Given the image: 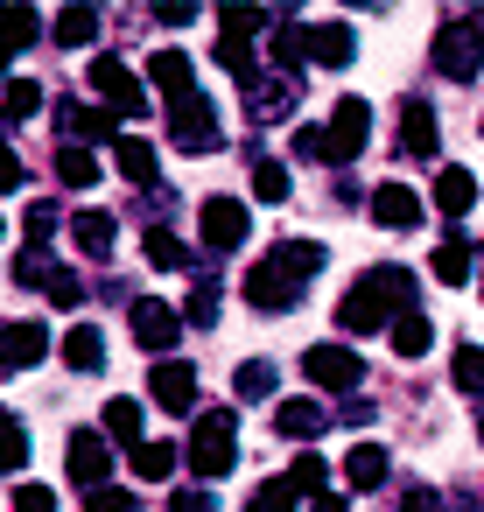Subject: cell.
Returning a JSON list of instances; mask_svg holds the SVG:
<instances>
[{
	"label": "cell",
	"instance_id": "obj_1",
	"mask_svg": "<svg viewBox=\"0 0 484 512\" xmlns=\"http://www.w3.org/2000/svg\"><path fill=\"white\" fill-rule=\"evenodd\" d=\"M414 295H421V281H414V267H400V260H386V267H372V274H358V281L344 288V302H337V323H344L351 337H372V330H393L400 316H414Z\"/></svg>",
	"mask_w": 484,
	"mask_h": 512
},
{
	"label": "cell",
	"instance_id": "obj_2",
	"mask_svg": "<svg viewBox=\"0 0 484 512\" xmlns=\"http://www.w3.org/2000/svg\"><path fill=\"white\" fill-rule=\"evenodd\" d=\"M316 274H323V246H316V239H281V246L246 274V302L267 309V316H281V309L302 302V288H309Z\"/></svg>",
	"mask_w": 484,
	"mask_h": 512
},
{
	"label": "cell",
	"instance_id": "obj_3",
	"mask_svg": "<svg viewBox=\"0 0 484 512\" xmlns=\"http://www.w3.org/2000/svg\"><path fill=\"white\" fill-rule=\"evenodd\" d=\"M232 428H239V421H232V407H211V414L190 428V449H183V456H190V470H197V477H225V470L239 463Z\"/></svg>",
	"mask_w": 484,
	"mask_h": 512
},
{
	"label": "cell",
	"instance_id": "obj_4",
	"mask_svg": "<svg viewBox=\"0 0 484 512\" xmlns=\"http://www.w3.org/2000/svg\"><path fill=\"white\" fill-rule=\"evenodd\" d=\"M428 57H435V71H442L449 85H470V78L484 71V43H477V29H463V22H449V29H435V43H428Z\"/></svg>",
	"mask_w": 484,
	"mask_h": 512
},
{
	"label": "cell",
	"instance_id": "obj_5",
	"mask_svg": "<svg viewBox=\"0 0 484 512\" xmlns=\"http://www.w3.org/2000/svg\"><path fill=\"white\" fill-rule=\"evenodd\" d=\"M92 92L106 99V113H113V120H120V113H148V85H141L113 50H99V57H92Z\"/></svg>",
	"mask_w": 484,
	"mask_h": 512
},
{
	"label": "cell",
	"instance_id": "obj_6",
	"mask_svg": "<svg viewBox=\"0 0 484 512\" xmlns=\"http://www.w3.org/2000/svg\"><path fill=\"white\" fill-rule=\"evenodd\" d=\"M169 134H176V148L183 155H211L218 141H225V127H218V113H211V99H169Z\"/></svg>",
	"mask_w": 484,
	"mask_h": 512
},
{
	"label": "cell",
	"instance_id": "obj_7",
	"mask_svg": "<svg viewBox=\"0 0 484 512\" xmlns=\"http://www.w3.org/2000/svg\"><path fill=\"white\" fill-rule=\"evenodd\" d=\"M302 372H309L323 393H344V400H351L358 379H365V365H358L351 344H309V351H302Z\"/></svg>",
	"mask_w": 484,
	"mask_h": 512
},
{
	"label": "cell",
	"instance_id": "obj_8",
	"mask_svg": "<svg viewBox=\"0 0 484 512\" xmlns=\"http://www.w3.org/2000/svg\"><path fill=\"white\" fill-rule=\"evenodd\" d=\"M197 225H204V246H211V253H232V246H246V232H253V218H246L239 197H211V204L197 211Z\"/></svg>",
	"mask_w": 484,
	"mask_h": 512
},
{
	"label": "cell",
	"instance_id": "obj_9",
	"mask_svg": "<svg viewBox=\"0 0 484 512\" xmlns=\"http://www.w3.org/2000/svg\"><path fill=\"white\" fill-rule=\"evenodd\" d=\"M64 463H71V484H78V491H99V484L113 477V442L92 435V428H78L71 449H64Z\"/></svg>",
	"mask_w": 484,
	"mask_h": 512
},
{
	"label": "cell",
	"instance_id": "obj_10",
	"mask_svg": "<svg viewBox=\"0 0 484 512\" xmlns=\"http://www.w3.org/2000/svg\"><path fill=\"white\" fill-rule=\"evenodd\" d=\"M365 141H372V106L365 99H337V113H330V155H337V169L351 155H365Z\"/></svg>",
	"mask_w": 484,
	"mask_h": 512
},
{
	"label": "cell",
	"instance_id": "obj_11",
	"mask_svg": "<svg viewBox=\"0 0 484 512\" xmlns=\"http://www.w3.org/2000/svg\"><path fill=\"white\" fill-rule=\"evenodd\" d=\"M148 393H155L162 414H197V372H190L183 358H162V365L148 372Z\"/></svg>",
	"mask_w": 484,
	"mask_h": 512
},
{
	"label": "cell",
	"instance_id": "obj_12",
	"mask_svg": "<svg viewBox=\"0 0 484 512\" xmlns=\"http://www.w3.org/2000/svg\"><path fill=\"white\" fill-rule=\"evenodd\" d=\"M127 323H134V344L141 351H176V337H183V316L169 302H134Z\"/></svg>",
	"mask_w": 484,
	"mask_h": 512
},
{
	"label": "cell",
	"instance_id": "obj_13",
	"mask_svg": "<svg viewBox=\"0 0 484 512\" xmlns=\"http://www.w3.org/2000/svg\"><path fill=\"white\" fill-rule=\"evenodd\" d=\"M50 358V330L43 323H0V372H22Z\"/></svg>",
	"mask_w": 484,
	"mask_h": 512
},
{
	"label": "cell",
	"instance_id": "obj_14",
	"mask_svg": "<svg viewBox=\"0 0 484 512\" xmlns=\"http://www.w3.org/2000/svg\"><path fill=\"white\" fill-rule=\"evenodd\" d=\"M57 127H64L71 148H85V141H113V113H106V106H85V99H57Z\"/></svg>",
	"mask_w": 484,
	"mask_h": 512
},
{
	"label": "cell",
	"instance_id": "obj_15",
	"mask_svg": "<svg viewBox=\"0 0 484 512\" xmlns=\"http://www.w3.org/2000/svg\"><path fill=\"white\" fill-rule=\"evenodd\" d=\"M400 155H407V162L442 155V127H435V113H428L421 99H407V106H400Z\"/></svg>",
	"mask_w": 484,
	"mask_h": 512
},
{
	"label": "cell",
	"instance_id": "obj_16",
	"mask_svg": "<svg viewBox=\"0 0 484 512\" xmlns=\"http://www.w3.org/2000/svg\"><path fill=\"white\" fill-rule=\"evenodd\" d=\"M372 225H386V232H414V225H421V197H414L407 183H379V190H372Z\"/></svg>",
	"mask_w": 484,
	"mask_h": 512
},
{
	"label": "cell",
	"instance_id": "obj_17",
	"mask_svg": "<svg viewBox=\"0 0 484 512\" xmlns=\"http://www.w3.org/2000/svg\"><path fill=\"white\" fill-rule=\"evenodd\" d=\"M148 85H155L162 99H190V92H197V64H190L183 50H155V57H148Z\"/></svg>",
	"mask_w": 484,
	"mask_h": 512
},
{
	"label": "cell",
	"instance_id": "obj_18",
	"mask_svg": "<svg viewBox=\"0 0 484 512\" xmlns=\"http://www.w3.org/2000/svg\"><path fill=\"white\" fill-rule=\"evenodd\" d=\"M246 113H253V127L288 120V113H295V78H260V85L246 92Z\"/></svg>",
	"mask_w": 484,
	"mask_h": 512
},
{
	"label": "cell",
	"instance_id": "obj_19",
	"mask_svg": "<svg viewBox=\"0 0 484 512\" xmlns=\"http://www.w3.org/2000/svg\"><path fill=\"white\" fill-rule=\"evenodd\" d=\"M435 211L442 218H463V211H477V176L470 169H435Z\"/></svg>",
	"mask_w": 484,
	"mask_h": 512
},
{
	"label": "cell",
	"instance_id": "obj_20",
	"mask_svg": "<svg viewBox=\"0 0 484 512\" xmlns=\"http://www.w3.org/2000/svg\"><path fill=\"white\" fill-rule=\"evenodd\" d=\"M323 421H330V414H323V400H316V393H309V400H281V407H274V435H288V442L323 435Z\"/></svg>",
	"mask_w": 484,
	"mask_h": 512
},
{
	"label": "cell",
	"instance_id": "obj_21",
	"mask_svg": "<svg viewBox=\"0 0 484 512\" xmlns=\"http://www.w3.org/2000/svg\"><path fill=\"white\" fill-rule=\"evenodd\" d=\"M309 57L330 64V71H344V64L358 57V36H351L344 22H323V29H309Z\"/></svg>",
	"mask_w": 484,
	"mask_h": 512
},
{
	"label": "cell",
	"instance_id": "obj_22",
	"mask_svg": "<svg viewBox=\"0 0 484 512\" xmlns=\"http://www.w3.org/2000/svg\"><path fill=\"white\" fill-rule=\"evenodd\" d=\"M386 470H393V463H386V449H379V442H358V449L344 456V484H351V491H379V484H386Z\"/></svg>",
	"mask_w": 484,
	"mask_h": 512
},
{
	"label": "cell",
	"instance_id": "obj_23",
	"mask_svg": "<svg viewBox=\"0 0 484 512\" xmlns=\"http://www.w3.org/2000/svg\"><path fill=\"white\" fill-rule=\"evenodd\" d=\"M64 365H71V372H99V365H106V337H99V323H71V337H64Z\"/></svg>",
	"mask_w": 484,
	"mask_h": 512
},
{
	"label": "cell",
	"instance_id": "obj_24",
	"mask_svg": "<svg viewBox=\"0 0 484 512\" xmlns=\"http://www.w3.org/2000/svg\"><path fill=\"white\" fill-rule=\"evenodd\" d=\"M113 155H120V176H127V183H141V190H148V183H155V169H162V162H155V148H148L141 134H120V141H113Z\"/></svg>",
	"mask_w": 484,
	"mask_h": 512
},
{
	"label": "cell",
	"instance_id": "obj_25",
	"mask_svg": "<svg viewBox=\"0 0 484 512\" xmlns=\"http://www.w3.org/2000/svg\"><path fill=\"white\" fill-rule=\"evenodd\" d=\"M50 36H57L64 50H92V43H99V15H92V8H64V15L50 22Z\"/></svg>",
	"mask_w": 484,
	"mask_h": 512
},
{
	"label": "cell",
	"instance_id": "obj_26",
	"mask_svg": "<svg viewBox=\"0 0 484 512\" xmlns=\"http://www.w3.org/2000/svg\"><path fill=\"white\" fill-rule=\"evenodd\" d=\"M57 183H64V190H92V183H99V155L64 141V148H57Z\"/></svg>",
	"mask_w": 484,
	"mask_h": 512
},
{
	"label": "cell",
	"instance_id": "obj_27",
	"mask_svg": "<svg viewBox=\"0 0 484 512\" xmlns=\"http://www.w3.org/2000/svg\"><path fill=\"white\" fill-rule=\"evenodd\" d=\"M386 344H393L400 358H428V344H435V323H428V316L414 309V316H400V323L386 330Z\"/></svg>",
	"mask_w": 484,
	"mask_h": 512
},
{
	"label": "cell",
	"instance_id": "obj_28",
	"mask_svg": "<svg viewBox=\"0 0 484 512\" xmlns=\"http://www.w3.org/2000/svg\"><path fill=\"white\" fill-rule=\"evenodd\" d=\"M71 239H78V253L99 260V253H113V218H106V211H78V218H71Z\"/></svg>",
	"mask_w": 484,
	"mask_h": 512
},
{
	"label": "cell",
	"instance_id": "obj_29",
	"mask_svg": "<svg viewBox=\"0 0 484 512\" xmlns=\"http://www.w3.org/2000/svg\"><path fill=\"white\" fill-rule=\"evenodd\" d=\"M0 43H8V50L43 43V15H36V8H0Z\"/></svg>",
	"mask_w": 484,
	"mask_h": 512
},
{
	"label": "cell",
	"instance_id": "obj_30",
	"mask_svg": "<svg viewBox=\"0 0 484 512\" xmlns=\"http://www.w3.org/2000/svg\"><path fill=\"white\" fill-rule=\"evenodd\" d=\"M141 253H148L155 267H176V274L190 267V246H183L176 232H162V225H148V232H141Z\"/></svg>",
	"mask_w": 484,
	"mask_h": 512
},
{
	"label": "cell",
	"instance_id": "obj_31",
	"mask_svg": "<svg viewBox=\"0 0 484 512\" xmlns=\"http://www.w3.org/2000/svg\"><path fill=\"white\" fill-rule=\"evenodd\" d=\"M428 267H435V281H442V288H463V281H470V246H463V239H442Z\"/></svg>",
	"mask_w": 484,
	"mask_h": 512
},
{
	"label": "cell",
	"instance_id": "obj_32",
	"mask_svg": "<svg viewBox=\"0 0 484 512\" xmlns=\"http://www.w3.org/2000/svg\"><path fill=\"white\" fill-rule=\"evenodd\" d=\"M99 428H106L113 442H127V449H134V442H141V400H127V393H120V400H106V421H99Z\"/></svg>",
	"mask_w": 484,
	"mask_h": 512
},
{
	"label": "cell",
	"instance_id": "obj_33",
	"mask_svg": "<svg viewBox=\"0 0 484 512\" xmlns=\"http://www.w3.org/2000/svg\"><path fill=\"white\" fill-rule=\"evenodd\" d=\"M127 456H134V477H148V484H162L176 470V442H134Z\"/></svg>",
	"mask_w": 484,
	"mask_h": 512
},
{
	"label": "cell",
	"instance_id": "obj_34",
	"mask_svg": "<svg viewBox=\"0 0 484 512\" xmlns=\"http://www.w3.org/2000/svg\"><path fill=\"white\" fill-rule=\"evenodd\" d=\"M22 463H29V435H22V421L8 407H0V477H15Z\"/></svg>",
	"mask_w": 484,
	"mask_h": 512
},
{
	"label": "cell",
	"instance_id": "obj_35",
	"mask_svg": "<svg viewBox=\"0 0 484 512\" xmlns=\"http://www.w3.org/2000/svg\"><path fill=\"white\" fill-rule=\"evenodd\" d=\"M253 197H260V204H281V197H288V169H281L274 155H260V148H253Z\"/></svg>",
	"mask_w": 484,
	"mask_h": 512
},
{
	"label": "cell",
	"instance_id": "obj_36",
	"mask_svg": "<svg viewBox=\"0 0 484 512\" xmlns=\"http://www.w3.org/2000/svg\"><path fill=\"white\" fill-rule=\"evenodd\" d=\"M232 393H239V400H274V365H267V358H246V365L232 372Z\"/></svg>",
	"mask_w": 484,
	"mask_h": 512
},
{
	"label": "cell",
	"instance_id": "obj_37",
	"mask_svg": "<svg viewBox=\"0 0 484 512\" xmlns=\"http://www.w3.org/2000/svg\"><path fill=\"white\" fill-rule=\"evenodd\" d=\"M183 323H190V330H211V323H218V281H211V274L190 288V302H183Z\"/></svg>",
	"mask_w": 484,
	"mask_h": 512
},
{
	"label": "cell",
	"instance_id": "obj_38",
	"mask_svg": "<svg viewBox=\"0 0 484 512\" xmlns=\"http://www.w3.org/2000/svg\"><path fill=\"white\" fill-rule=\"evenodd\" d=\"M288 484H295V498H302V491L316 498V491H330V463H323L316 449H302V456H295V470H288Z\"/></svg>",
	"mask_w": 484,
	"mask_h": 512
},
{
	"label": "cell",
	"instance_id": "obj_39",
	"mask_svg": "<svg viewBox=\"0 0 484 512\" xmlns=\"http://www.w3.org/2000/svg\"><path fill=\"white\" fill-rule=\"evenodd\" d=\"M449 379H456L463 393H484V344H456V358H449Z\"/></svg>",
	"mask_w": 484,
	"mask_h": 512
},
{
	"label": "cell",
	"instance_id": "obj_40",
	"mask_svg": "<svg viewBox=\"0 0 484 512\" xmlns=\"http://www.w3.org/2000/svg\"><path fill=\"white\" fill-rule=\"evenodd\" d=\"M36 106H43V85H29V78H15L8 92H0V120H8V127H15V120H29Z\"/></svg>",
	"mask_w": 484,
	"mask_h": 512
},
{
	"label": "cell",
	"instance_id": "obj_41",
	"mask_svg": "<svg viewBox=\"0 0 484 512\" xmlns=\"http://www.w3.org/2000/svg\"><path fill=\"white\" fill-rule=\"evenodd\" d=\"M218 64H225V71H232L246 92L260 85V57H253V43H218Z\"/></svg>",
	"mask_w": 484,
	"mask_h": 512
},
{
	"label": "cell",
	"instance_id": "obj_42",
	"mask_svg": "<svg viewBox=\"0 0 484 512\" xmlns=\"http://www.w3.org/2000/svg\"><path fill=\"white\" fill-rule=\"evenodd\" d=\"M288 148H295V155H302V162H330V169H337V155H330V127H309V120H302V127H295V141H288Z\"/></svg>",
	"mask_w": 484,
	"mask_h": 512
},
{
	"label": "cell",
	"instance_id": "obj_43",
	"mask_svg": "<svg viewBox=\"0 0 484 512\" xmlns=\"http://www.w3.org/2000/svg\"><path fill=\"white\" fill-rule=\"evenodd\" d=\"M246 512H295V484H288V477H267V484L246 498Z\"/></svg>",
	"mask_w": 484,
	"mask_h": 512
},
{
	"label": "cell",
	"instance_id": "obj_44",
	"mask_svg": "<svg viewBox=\"0 0 484 512\" xmlns=\"http://www.w3.org/2000/svg\"><path fill=\"white\" fill-rule=\"evenodd\" d=\"M50 274H57V260H50L43 246H29V253L15 260V281H22V288H50Z\"/></svg>",
	"mask_w": 484,
	"mask_h": 512
},
{
	"label": "cell",
	"instance_id": "obj_45",
	"mask_svg": "<svg viewBox=\"0 0 484 512\" xmlns=\"http://www.w3.org/2000/svg\"><path fill=\"white\" fill-rule=\"evenodd\" d=\"M218 22H225V43H246V36H260V29H267V15H260V8H225Z\"/></svg>",
	"mask_w": 484,
	"mask_h": 512
},
{
	"label": "cell",
	"instance_id": "obj_46",
	"mask_svg": "<svg viewBox=\"0 0 484 512\" xmlns=\"http://www.w3.org/2000/svg\"><path fill=\"white\" fill-rule=\"evenodd\" d=\"M302 57H309V36L302 29H274V64L281 71H302Z\"/></svg>",
	"mask_w": 484,
	"mask_h": 512
},
{
	"label": "cell",
	"instance_id": "obj_47",
	"mask_svg": "<svg viewBox=\"0 0 484 512\" xmlns=\"http://www.w3.org/2000/svg\"><path fill=\"white\" fill-rule=\"evenodd\" d=\"M85 512H141V498L120 484H99V491H85Z\"/></svg>",
	"mask_w": 484,
	"mask_h": 512
},
{
	"label": "cell",
	"instance_id": "obj_48",
	"mask_svg": "<svg viewBox=\"0 0 484 512\" xmlns=\"http://www.w3.org/2000/svg\"><path fill=\"white\" fill-rule=\"evenodd\" d=\"M43 295H50V302H57V309H78V295H85V281H78V274H64V267H57V274H50V288H43Z\"/></svg>",
	"mask_w": 484,
	"mask_h": 512
},
{
	"label": "cell",
	"instance_id": "obj_49",
	"mask_svg": "<svg viewBox=\"0 0 484 512\" xmlns=\"http://www.w3.org/2000/svg\"><path fill=\"white\" fill-rule=\"evenodd\" d=\"M15 512H57V491L50 484H22L15 491Z\"/></svg>",
	"mask_w": 484,
	"mask_h": 512
},
{
	"label": "cell",
	"instance_id": "obj_50",
	"mask_svg": "<svg viewBox=\"0 0 484 512\" xmlns=\"http://www.w3.org/2000/svg\"><path fill=\"white\" fill-rule=\"evenodd\" d=\"M15 190H22V155L0 141V197H15Z\"/></svg>",
	"mask_w": 484,
	"mask_h": 512
},
{
	"label": "cell",
	"instance_id": "obj_51",
	"mask_svg": "<svg viewBox=\"0 0 484 512\" xmlns=\"http://www.w3.org/2000/svg\"><path fill=\"white\" fill-rule=\"evenodd\" d=\"M22 232H29V246H43V239L57 232V211H50V204H36V211L22 218Z\"/></svg>",
	"mask_w": 484,
	"mask_h": 512
},
{
	"label": "cell",
	"instance_id": "obj_52",
	"mask_svg": "<svg viewBox=\"0 0 484 512\" xmlns=\"http://www.w3.org/2000/svg\"><path fill=\"white\" fill-rule=\"evenodd\" d=\"M169 512H218V498L197 484V491H176V498H169Z\"/></svg>",
	"mask_w": 484,
	"mask_h": 512
},
{
	"label": "cell",
	"instance_id": "obj_53",
	"mask_svg": "<svg viewBox=\"0 0 484 512\" xmlns=\"http://www.w3.org/2000/svg\"><path fill=\"white\" fill-rule=\"evenodd\" d=\"M400 512H442V498H435V491H428V484H414V491H407V498H400Z\"/></svg>",
	"mask_w": 484,
	"mask_h": 512
},
{
	"label": "cell",
	"instance_id": "obj_54",
	"mask_svg": "<svg viewBox=\"0 0 484 512\" xmlns=\"http://www.w3.org/2000/svg\"><path fill=\"white\" fill-rule=\"evenodd\" d=\"M155 22H169V29H183V22H197V8H183V0H162V8H155Z\"/></svg>",
	"mask_w": 484,
	"mask_h": 512
},
{
	"label": "cell",
	"instance_id": "obj_55",
	"mask_svg": "<svg viewBox=\"0 0 484 512\" xmlns=\"http://www.w3.org/2000/svg\"><path fill=\"white\" fill-rule=\"evenodd\" d=\"M344 421H351V428H365V421H372V400H358V393H351V400H344Z\"/></svg>",
	"mask_w": 484,
	"mask_h": 512
},
{
	"label": "cell",
	"instance_id": "obj_56",
	"mask_svg": "<svg viewBox=\"0 0 484 512\" xmlns=\"http://www.w3.org/2000/svg\"><path fill=\"white\" fill-rule=\"evenodd\" d=\"M309 512H344V491H316V498H309Z\"/></svg>",
	"mask_w": 484,
	"mask_h": 512
},
{
	"label": "cell",
	"instance_id": "obj_57",
	"mask_svg": "<svg viewBox=\"0 0 484 512\" xmlns=\"http://www.w3.org/2000/svg\"><path fill=\"white\" fill-rule=\"evenodd\" d=\"M8 57H15V50H8V43H0V78H8Z\"/></svg>",
	"mask_w": 484,
	"mask_h": 512
},
{
	"label": "cell",
	"instance_id": "obj_58",
	"mask_svg": "<svg viewBox=\"0 0 484 512\" xmlns=\"http://www.w3.org/2000/svg\"><path fill=\"white\" fill-rule=\"evenodd\" d=\"M477 43H484V8H477Z\"/></svg>",
	"mask_w": 484,
	"mask_h": 512
},
{
	"label": "cell",
	"instance_id": "obj_59",
	"mask_svg": "<svg viewBox=\"0 0 484 512\" xmlns=\"http://www.w3.org/2000/svg\"><path fill=\"white\" fill-rule=\"evenodd\" d=\"M477 435H484V414H477Z\"/></svg>",
	"mask_w": 484,
	"mask_h": 512
}]
</instances>
